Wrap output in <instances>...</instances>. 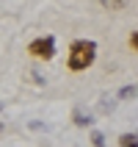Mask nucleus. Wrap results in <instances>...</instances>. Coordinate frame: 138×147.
<instances>
[{
  "label": "nucleus",
  "instance_id": "1a4fd4ad",
  "mask_svg": "<svg viewBox=\"0 0 138 147\" xmlns=\"http://www.w3.org/2000/svg\"><path fill=\"white\" fill-rule=\"evenodd\" d=\"M130 47L138 53V31H133V33H130Z\"/></svg>",
  "mask_w": 138,
  "mask_h": 147
},
{
  "label": "nucleus",
  "instance_id": "0eeeda50",
  "mask_svg": "<svg viewBox=\"0 0 138 147\" xmlns=\"http://www.w3.org/2000/svg\"><path fill=\"white\" fill-rule=\"evenodd\" d=\"M91 147H105V133L102 131H91Z\"/></svg>",
  "mask_w": 138,
  "mask_h": 147
},
{
  "label": "nucleus",
  "instance_id": "423d86ee",
  "mask_svg": "<svg viewBox=\"0 0 138 147\" xmlns=\"http://www.w3.org/2000/svg\"><path fill=\"white\" fill-rule=\"evenodd\" d=\"M102 8H111V11H122V8H127V3L130 0H97Z\"/></svg>",
  "mask_w": 138,
  "mask_h": 147
},
{
  "label": "nucleus",
  "instance_id": "9b49d317",
  "mask_svg": "<svg viewBox=\"0 0 138 147\" xmlns=\"http://www.w3.org/2000/svg\"><path fill=\"white\" fill-rule=\"evenodd\" d=\"M0 111H3V103H0Z\"/></svg>",
  "mask_w": 138,
  "mask_h": 147
},
{
  "label": "nucleus",
  "instance_id": "f257e3e1",
  "mask_svg": "<svg viewBox=\"0 0 138 147\" xmlns=\"http://www.w3.org/2000/svg\"><path fill=\"white\" fill-rule=\"evenodd\" d=\"M94 61H97V42H94V39H75L72 45H69L66 67H69L72 72H83V69H89Z\"/></svg>",
  "mask_w": 138,
  "mask_h": 147
},
{
  "label": "nucleus",
  "instance_id": "7ed1b4c3",
  "mask_svg": "<svg viewBox=\"0 0 138 147\" xmlns=\"http://www.w3.org/2000/svg\"><path fill=\"white\" fill-rule=\"evenodd\" d=\"M72 122L77 125V128H91V125H94V117L86 114L83 108H75V111H72Z\"/></svg>",
  "mask_w": 138,
  "mask_h": 147
},
{
  "label": "nucleus",
  "instance_id": "6e6552de",
  "mask_svg": "<svg viewBox=\"0 0 138 147\" xmlns=\"http://www.w3.org/2000/svg\"><path fill=\"white\" fill-rule=\"evenodd\" d=\"M116 108V100H99V111H102V114H111V111H113Z\"/></svg>",
  "mask_w": 138,
  "mask_h": 147
},
{
  "label": "nucleus",
  "instance_id": "9d476101",
  "mask_svg": "<svg viewBox=\"0 0 138 147\" xmlns=\"http://www.w3.org/2000/svg\"><path fill=\"white\" fill-rule=\"evenodd\" d=\"M3 128H6V125H3V122H0V133H3Z\"/></svg>",
  "mask_w": 138,
  "mask_h": 147
},
{
  "label": "nucleus",
  "instance_id": "f03ea898",
  "mask_svg": "<svg viewBox=\"0 0 138 147\" xmlns=\"http://www.w3.org/2000/svg\"><path fill=\"white\" fill-rule=\"evenodd\" d=\"M28 53L33 58H41V61H50V58L55 56V36H36V39L28 45Z\"/></svg>",
  "mask_w": 138,
  "mask_h": 147
},
{
  "label": "nucleus",
  "instance_id": "20e7f679",
  "mask_svg": "<svg viewBox=\"0 0 138 147\" xmlns=\"http://www.w3.org/2000/svg\"><path fill=\"white\" fill-rule=\"evenodd\" d=\"M138 97V83H127L116 92V100H135Z\"/></svg>",
  "mask_w": 138,
  "mask_h": 147
},
{
  "label": "nucleus",
  "instance_id": "39448f33",
  "mask_svg": "<svg viewBox=\"0 0 138 147\" xmlns=\"http://www.w3.org/2000/svg\"><path fill=\"white\" fill-rule=\"evenodd\" d=\"M119 147H138V131H127L119 136Z\"/></svg>",
  "mask_w": 138,
  "mask_h": 147
}]
</instances>
